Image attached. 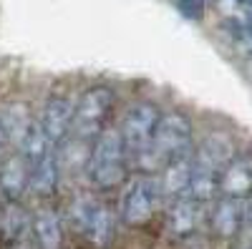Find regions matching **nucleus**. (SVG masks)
Instances as JSON below:
<instances>
[{
  "label": "nucleus",
  "instance_id": "17",
  "mask_svg": "<svg viewBox=\"0 0 252 249\" xmlns=\"http://www.w3.org/2000/svg\"><path fill=\"white\" fill-rule=\"evenodd\" d=\"M0 121H3V126L8 131V141L15 146V151L23 143V138L31 134V129L35 126V121L31 118V111L26 103H8L5 111L0 113Z\"/></svg>",
  "mask_w": 252,
  "mask_h": 249
},
{
  "label": "nucleus",
  "instance_id": "8",
  "mask_svg": "<svg viewBox=\"0 0 252 249\" xmlns=\"http://www.w3.org/2000/svg\"><path fill=\"white\" fill-rule=\"evenodd\" d=\"M204 217V206L194 201L189 194L166 201V229L177 239H189L194 237Z\"/></svg>",
  "mask_w": 252,
  "mask_h": 249
},
{
  "label": "nucleus",
  "instance_id": "10",
  "mask_svg": "<svg viewBox=\"0 0 252 249\" xmlns=\"http://www.w3.org/2000/svg\"><path fill=\"white\" fill-rule=\"evenodd\" d=\"M31 239L35 249H63V219L53 206H38L31 214Z\"/></svg>",
  "mask_w": 252,
  "mask_h": 249
},
{
  "label": "nucleus",
  "instance_id": "5",
  "mask_svg": "<svg viewBox=\"0 0 252 249\" xmlns=\"http://www.w3.org/2000/svg\"><path fill=\"white\" fill-rule=\"evenodd\" d=\"M73 116H76V98L68 91L58 88V91H51L46 96L35 121L53 146H61V143L71 136Z\"/></svg>",
  "mask_w": 252,
  "mask_h": 249
},
{
  "label": "nucleus",
  "instance_id": "22",
  "mask_svg": "<svg viewBox=\"0 0 252 249\" xmlns=\"http://www.w3.org/2000/svg\"><path fill=\"white\" fill-rule=\"evenodd\" d=\"M237 3H242V5H250V3H247V0H237Z\"/></svg>",
  "mask_w": 252,
  "mask_h": 249
},
{
  "label": "nucleus",
  "instance_id": "24",
  "mask_svg": "<svg viewBox=\"0 0 252 249\" xmlns=\"http://www.w3.org/2000/svg\"><path fill=\"white\" fill-rule=\"evenodd\" d=\"M245 249H252V247H245Z\"/></svg>",
  "mask_w": 252,
  "mask_h": 249
},
{
  "label": "nucleus",
  "instance_id": "18",
  "mask_svg": "<svg viewBox=\"0 0 252 249\" xmlns=\"http://www.w3.org/2000/svg\"><path fill=\"white\" fill-rule=\"evenodd\" d=\"M98 206V199L89 192H78L73 199H71V206H68V221L73 224V229L83 232V226H86V221L91 219L94 209Z\"/></svg>",
  "mask_w": 252,
  "mask_h": 249
},
{
  "label": "nucleus",
  "instance_id": "21",
  "mask_svg": "<svg viewBox=\"0 0 252 249\" xmlns=\"http://www.w3.org/2000/svg\"><path fill=\"white\" fill-rule=\"evenodd\" d=\"M247 226L252 229V199H250V206H247Z\"/></svg>",
  "mask_w": 252,
  "mask_h": 249
},
{
  "label": "nucleus",
  "instance_id": "3",
  "mask_svg": "<svg viewBox=\"0 0 252 249\" xmlns=\"http://www.w3.org/2000/svg\"><path fill=\"white\" fill-rule=\"evenodd\" d=\"M161 201H164V194L159 186V176L139 174L131 184H126V189L121 194L119 217L126 226H144L157 214Z\"/></svg>",
  "mask_w": 252,
  "mask_h": 249
},
{
  "label": "nucleus",
  "instance_id": "7",
  "mask_svg": "<svg viewBox=\"0 0 252 249\" xmlns=\"http://www.w3.org/2000/svg\"><path fill=\"white\" fill-rule=\"evenodd\" d=\"M194 159V169H202V171H212V174H220L227 169L235 159V143H232V136L224 134V131H212L202 138V143H197V149L192 154Z\"/></svg>",
  "mask_w": 252,
  "mask_h": 249
},
{
  "label": "nucleus",
  "instance_id": "2",
  "mask_svg": "<svg viewBox=\"0 0 252 249\" xmlns=\"http://www.w3.org/2000/svg\"><path fill=\"white\" fill-rule=\"evenodd\" d=\"M114 91L109 86H91L76 98V116H73V129L71 136L83 141H96L103 131L109 129V118L114 111Z\"/></svg>",
  "mask_w": 252,
  "mask_h": 249
},
{
  "label": "nucleus",
  "instance_id": "20",
  "mask_svg": "<svg viewBox=\"0 0 252 249\" xmlns=\"http://www.w3.org/2000/svg\"><path fill=\"white\" fill-rule=\"evenodd\" d=\"M5 143H10V141H8V131H5V126H3V121H0V149H3Z\"/></svg>",
  "mask_w": 252,
  "mask_h": 249
},
{
  "label": "nucleus",
  "instance_id": "1",
  "mask_svg": "<svg viewBox=\"0 0 252 249\" xmlns=\"http://www.w3.org/2000/svg\"><path fill=\"white\" fill-rule=\"evenodd\" d=\"M129 151L121 138V131L109 126L91 146V161H89V181L98 192H111L121 186L129 174Z\"/></svg>",
  "mask_w": 252,
  "mask_h": 249
},
{
  "label": "nucleus",
  "instance_id": "4",
  "mask_svg": "<svg viewBox=\"0 0 252 249\" xmlns=\"http://www.w3.org/2000/svg\"><path fill=\"white\" fill-rule=\"evenodd\" d=\"M161 116L164 113L157 109V103H152V101H136V103H131V106L126 109L119 131H121V138L126 143L129 159L139 156L141 151H146L152 146Z\"/></svg>",
  "mask_w": 252,
  "mask_h": 249
},
{
  "label": "nucleus",
  "instance_id": "6",
  "mask_svg": "<svg viewBox=\"0 0 252 249\" xmlns=\"http://www.w3.org/2000/svg\"><path fill=\"white\" fill-rule=\"evenodd\" d=\"M247 201H240V199H227V196H220L212 209L207 212V224L212 234L217 239H235L247 224Z\"/></svg>",
  "mask_w": 252,
  "mask_h": 249
},
{
  "label": "nucleus",
  "instance_id": "19",
  "mask_svg": "<svg viewBox=\"0 0 252 249\" xmlns=\"http://www.w3.org/2000/svg\"><path fill=\"white\" fill-rule=\"evenodd\" d=\"M177 5L184 18L189 20H202L204 18V0H177Z\"/></svg>",
  "mask_w": 252,
  "mask_h": 249
},
{
  "label": "nucleus",
  "instance_id": "9",
  "mask_svg": "<svg viewBox=\"0 0 252 249\" xmlns=\"http://www.w3.org/2000/svg\"><path fill=\"white\" fill-rule=\"evenodd\" d=\"M91 141H83L76 136H68L66 141L56 146V161L61 179H86L89 181V161H91Z\"/></svg>",
  "mask_w": 252,
  "mask_h": 249
},
{
  "label": "nucleus",
  "instance_id": "15",
  "mask_svg": "<svg viewBox=\"0 0 252 249\" xmlns=\"http://www.w3.org/2000/svg\"><path fill=\"white\" fill-rule=\"evenodd\" d=\"M114 232H116V214L111 212V206H106L103 201H98V206L94 209L91 219L83 226V237H86L96 249H106L114 239Z\"/></svg>",
  "mask_w": 252,
  "mask_h": 249
},
{
  "label": "nucleus",
  "instance_id": "14",
  "mask_svg": "<svg viewBox=\"0 0 252 249\" xmlns=\"http://www.w3.org/2000/svg\"><path fill=\"white\" fill-rule=\"evenodd\" d=\"M31 169V179H28V192L40 199V201H48L56 196L58 192V184H61V171H58V161H56V151L43 159V161H38L33 166H28Z\"/></svg>",
  "mask_w": 252,
  "mask_h": 249
},
{
  "label": "nucleus",
  "instance_id": "23",
  "mask_svg": "<svg viewBox=\"0 0 252 249\" xmlns=\"http://www.w3.org/2000/svg\"><path fill=\"white\" fill-rule=\"evenodd\" d=\"M13 249H26V247H13Z\"/></svg>",
  "mask_w": 252,
  "mask_h": 249
},
{
  "label": "nucleus",
  "instance_id": "11",
  "mask_svg": "<svg viewBox=\"0 0 252 249\" xmlns=\"http://www.w3.org/2000/svg\"><path fill=\"white\" fill-rule=\"evenodd\" d=\"M220 196L227 199H252V156H235L232 164L222 171Z\"/></svg>",
  "mask_w": 252,
  "mask_h": 249
},
{
  "label": "nucleus",
  "instance_id": "16",
  "mask_svg": "<svg viewBox=\"0 0 252 249\" xmlns=\"http://www.w3.org/2000/svg\"><path fill=\"white\" fill-rule=\"evenodd\" d=\"M28 232H31V214L26 212V206L20 201H5L3 209H0V234L8 242L18 244L26 239Z\"/></svg>",
  "mask_w": 252,
  "mask_h": 249
},
{
  "label": "nucleus",
  "instance_id": "12",
  "mask_svg": "<svg viewBox=\"0 0 252 249\" xmlns=\"http://www.w3.org/2000/svg\"><path fill=\"white\" fill-rule=\"evenodd\" d=\"M192 176H194V159L192 156H182V159H174L166 164L159 171V186H161L164 201H172V199L189 194Z\"/></svg>",
  "mask_w": 252,
  "mask_h": 249
},
{
  "label": "nucleus",
  "instance_id": "13",
  "mask_svg": "<svg viewBox=\"0 0 252 249\" xmlns=\"http://www.w3.org/2000/svg\"><path fill=\"white\" fill-rule=\"evenodd\" d=\"M28 179H31L28 161L15 151L0 166V196L5 201H20L28 192Z\"/></svg>",
  "mask_w": 252,
  "mask_h": 249
}]
</instances>
